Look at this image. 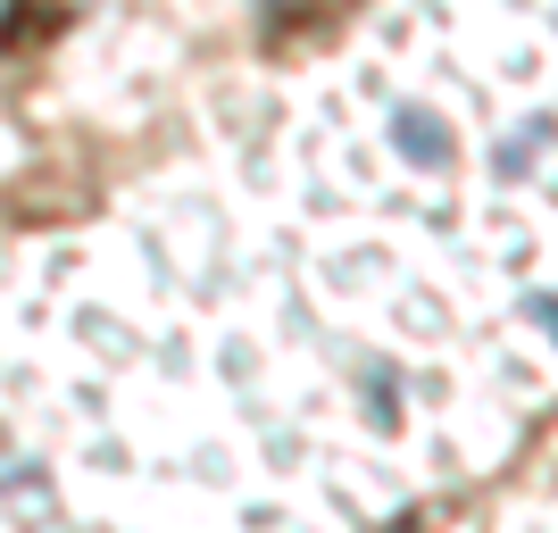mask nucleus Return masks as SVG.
<instances>
[{"mask_svg": "<svg viewBox=\"0 0 558 533\" xmlns=\"http://www.w3.org/2000/svg\"><path fill=\"white\" fill-rule=\"evenodd\" d=\"M68 25V9H34V0H9V59H25V43H43V34H59Z\"/></svg>", "mask_w": 558, "mask_h": 533, "instance_id": "nucleus-2", "label": "nucleus"}, {"mask_svg": "<svg viewBox=\"0 0 558 533\" xmlns=\"http://www.w3.org/2000/svg\"><path fill=\"white\" fill-rule=\"evenodd\" d=\"M525 317L550 325V342H558V292H534V301H525Z\"/></svg>", "mask_w": 558, "mask_h": 533, "instance_id": "nucleus-4", "label": "nucleus"}, {"mask_svg": "<svg viewBox=\"0 0 558 533\" xmlns=\"http://www.w3.org/2000/svg\"><path fill=\"white\" fill-rule=\"evenodd\" d=\"M550 134H558L550 117H525V125H517V142H509V150H500L492 167H500V175H525V167H534L542 150H550Z\"/></svg>", "mask_w": 558, "mask_h": 533, "instance_id": "nucleus-3", "label": "nucleus"}, {"mask_svg": "<svg viewBox=\"0 0 558 533\" xmlns=\"http://www.w3.org/2000/svg\"><path fill=\"white\" fill-rule=\"evenodd\" d=\"M392 150L409 167H450V125L434 109H417V100H400L392 109Z\"/></svg>", "mask_w": 558, "mask_h": 533, "instance_id": "nucleus-1", "label": "nucleus"}]
</instances>
